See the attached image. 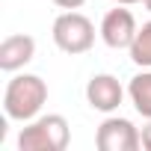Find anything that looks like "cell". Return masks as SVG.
<instances>
[{"mask_svg": "<svg viewBox=\"0 0 151 151\" xmlns=\"http://www.w3.org/2000/svg\"><path fill=\"white\" fill-rule=\"evenodd\" d=\"M47 104V83L39 74H15L3 92V110L12 122H33Z\"/></svg>", "mask_w": 151, "mask_h": 151, "instance_id": "obj_1", "label": "cell"}, {"mask_svg": "<svg viewBox=\"0 0 151 151\" xmlns=\"http://www.w3.org/2000/svg\"><path fill=\"white\" fill-rule=\"evenodd\" d=\"M71 139L68 119L59 113L36 116L33 122H24L18 133V148L21 151H65Z\"/></svg>", "mask_w": 151, "mask_h": 151, "instance_id": "obj_2", "label": "cell"}, {"mask_svg": "<svg viewBox=\"0 0 151 151\" xmlns=\"http://www.w3.org/2000/svg\"><path fill=\"white\" fill-rule=\"evenodd\" d=\"M50 36H53V45L62 53L80 56V53L92 50V45H95V24L77 9H65L62 15H56Z\"/></svg>", "mask_w": 151, "mask_h": 151, "instance_id": "obj_3", "label": "cell"}, {"mask_svg": "<svg viewBox=\"0 0 151 151\" xmlns=\"http://www.w3.org/2000/svg\"><path fill=\"white\" fill-rule=\"evenodd\" d=\"M95 145L101 151H136V148H142V136H139V127H133L130 119L107 116L98 124Z\"/></svg>", "mask_w": 151, "mask_h": 151, "instance_id": "obj_4", "label": "cell"}, {"mask_svg": "<svg viewBox=\"0 0 151 151\" xmlns=\"http://www.w3.org/2000/svg\"><path fill=\"white\" fill-rule=\"evenodd\" d=\"M136 18H133V12L127 9V6H119L116 3V9H110L107 15H104V21H101V39H104V45L107 47H113V50H127L130 45H133V39H136Z\"/></svg>", "mask_w": 151, "mask_h": 151, "instance_id": "obj_5", "label": "cell"}, {"mask_svg": "<svg viewBox=\"0 0 151 151\" xmlns=\"http://www.w3.org/2000/svg\"><path fill=\"white\" fill-rule=\"evenodd\" d=\"M86 101L92 110L98 113H116L124 101V86L119 83V77L113 74H92L86 83Z\"/></svg>", "mask_w": 151, "mask_h": 151, "instance_id": "obj_6", "label": "cell"}, {"mask_svg": "<svg viewBox=\"0 0 151 151\" xmlns=\"http://www.w3.org/2000/svg\"><path fill=\"white\" fill-rule=\"evenodd\" d=\"M33 56H36V39L27 33H15L0 42V68L6 74L21 71L27 62H33Z\"/></svg>", "mask_w": 151, "mask_h": 151, "instance_id": "obj_7", "label": "cell"}, {"mask_svg": "<svg viewBox=\"0 0 151 151\" xmlns=\"http://www.w3.org/2000/svg\"><path fill=\"white\" fill-rule=\"evenodd\" d=\"M127 98L142 119H151V68H142L127 83Z\"/></svg>", "mask_w": 151, "mask_h": 151, "instance_id": "obj_8", "label": "cell"}, {"mask_svg": "<svg viewBox=\"0 0 151 151\" xmlns=\"http://www.w3.org/2000/svg\"><path fill=\"white\" fill-rule=\"evenodd\" d=\"M127 53H130L133 65L151 68V21H145V24L136 30V39H133V45L127 47Z\"/></svg>", "mask_w": 151, "mask_h": 151, "instance_id": "obj_9", "label": "cell"}, {"mask_svg": "<svg viewBox=\"0 0 151 151\" xmlns=\"http://www.w3.org/2000/svg\"><path fill=\"white\" fill-rule=\"evenodd\" d=\"M86 3V0H53V6H59V9H80Z\"/></svg>", "mask_w": 151, "mask_h": 151, "instance_id": "obj_10", "label": "cell"}, {"mask_svg": "<svg viewBox=\"0 0 151 151\" xmlns=\"http://www.w3.org/2000/svg\"><path fill=\"white\" fill-rule=\"evenodd\" d=\"M139 136H142V148H148V151H151V119H148V124L139 130Z\"/></svg>", "mask_w": 151, "mask_h": 151, "instance_id": "obj_11", "label": "cell"}, {"mask_svg": "<svg viewBox=\"0 0 151 151\" xmlns=\"http://www.w3.org/2000/svg\"><path fill=\"white\" fill-rule=\"evenodd\" d=\"M113 3H119V6H133V3H142V0H113Z\"/></svg>", "mask_w": 151, "mask_h": 151, "instance_id": "obj_12", "label": "cell"}, {"mask_svg": "<svg viewBox=\"0 0 151 151\" xmlns=\"http://www.w3.org/2000/svg\"><path fill=\"white\" fill-rule=\"evenodd\" d=\"M142 3H145V9H148V12H151V0H142Z\"/></svg>", "mask_w": 151, "mask_h": 151, "instance_id": "obj_13", "label": "cell"}]
</instances>
